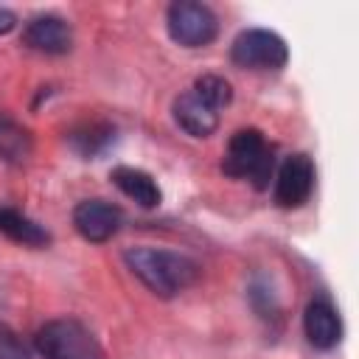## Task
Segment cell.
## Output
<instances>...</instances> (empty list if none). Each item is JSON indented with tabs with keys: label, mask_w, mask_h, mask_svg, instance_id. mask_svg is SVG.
I'll return each mask as SVG.
<instances>
[{
	"label": "cell",
	"mask_w": 359,
	"mask_h": 359,
	"mask_svg": "<svg viewBox=\"0 0 359 359\" xmlns=\"http://www.w3.org/2000/svg\"><path fill=\"white\" fill-rule=\"evenodd\" d=\"M129 272L157 297H174L199 278V266L174 250L157 247H129L123 252Z\"/></svg>",
	"instance_id": "6da1fadb"
},
{
	"label": "cell",
	"mask_w": 359,
	"mask_h": 359,
	"mask_svg": "<svg viewBox=\"0 0 359 359\" xmlns=\"http://www.w3.org/2000/svg\"><path fill=\"white\" fill-rule=\"evenodd\" d=\"M36 351L45 359H104L98 339L73 317L45 323L36 331Z\"/></svg>",
	"instance_id": "7a4b0ae2"
},
{
	"label": "cell",
	"mask_w": 359,
	"mask_h": 359,
	"mask_svg": "<svg viewBox=\"0 0 359 359\" xmlns=\"http://www.w3.org/2000/svg\"><path fill=\"white\" fill-rule=\"evenodd\" d=\"M222 171L227 177H250L258 188L266 185L269 174H272V149L266 146L264 135L258 129H238L230 143H227V151H224V160H222Z\"/></svg>",
	"instance_id": "3957f363"
},
{
	"label": "cell",
	"mask_w": 359,
	"mask_h": 359,
	"mask_svg": "<svg viewBox=\"0 0 359 359\" xmlns=\"http://www.w3.org/2000/svg\"><path fill=\"white\" fill-rule=\"evenodd\" d=\"M168 36L182 48H205L219 34V20L205 3L194 0H177L168 6L165 14Z\"/></svg>",
	"instance_id": "277c9868"
},
{
	"label": "cell",
	"mask_w": 359,
	"mask_h": 359,
	"mask_svg": "<svg viewBox=\"0 0 359 359\" xmlns=\"http://www.w3.org/2000/svg\"><path fill=\"white\" fill-rule=\"evenodd\" d=\"M230 59L244 70H280L289 62V48L275 31L247 28L233 39Z\"/></svg>",
	"instance_id": "5b68a950"
},
{
	"label": "cell",
	"mask_w": 359,
	"mask_h": 359,
	"mask_svg": "<svg viewBox=\"0 0 359 359\" xmlns=\"http://www.w3.org/2000/svg\"><path fill=\"white\" fill-rule=\"evenodd\" d=\"M311 188H314V163L306 154L286 157L275 177V202L280 208H300L309 202Z\"/></svg>",
	"instance_id": "8992f818"
},
{
	"label": "cell",
	"mask_w": 359,
	"mask_h": 359,
	"mask_svg": "<svg viewBox=\"0 0 359 359\" xmlns=\"http://www.w3.org/2000/svg\"><path fill=\"white\" fill-rule=\"evenodd\" d=\"M73 224L81 238L93 244L109 241L121 227V210L107 199H84L73 210Z\"/></svg>",
	"instance_id": "52a82bcc"
},
{
	"label": "cell",
	"mask_w": 359,
	"mask_h": 359,
	"mask_svg": "<svg viewBox=\"0 0 359 359\" xmlns=\"http://www.w3.org/2000/svg\"><path fill=\"white\" fill-rule=\"evenodd\" d=\"M22 45H28L36 53L59 56V53H67L73 48V31L62 17L39 14V17L28 20V25L22 31Z\"/></svg>",
	"instance_id": "ba28073f"
},
{
	"label": "cell",
	"mask_w": 359,
	"mask_h": 359,
	"mask_svg": "<svg viewBox=\"0 0 359 359\" xmlns=\"http://www.w3.org/2000/svg\"><path fill=\"white\" fill-rule=\"evenodd\" d=\"M303 334L317 351H331L342 339V323L331 300L314 297L303 311Z\"/></svg>",
	"instance_id": "9c48e42d"
},
{
	"label": "cell",
	"mask_w": 359,
	"mask_h": 359,
	"mask_svg": "<svg viewBox=\"0 0 359 359\" xmlns=\"http://www.w3.org/2000/svg\"><path fill=\"white\" fill-rule=\"evenodd\" d=\"M174 121L191 137H208L219 126V112L210 104H205L194 90H188V93L177 95V101H174Z\"/></svg>",
	"instance_id": "30bf717a"
},
{
	"label": "cell",
	"mask_w": 359,
	"mask_h": 359,
	"mask_svg": "<svg viewBox=\"0 0 359 359\" xmlns=\"http://www.w3.org/2000/svg\"><path fill=\"white\" fill-rule=\"evenodd\" d=\"M109 180L115 182V188L121 194H126L132 202H137L140 208H157L163 194H160V185L154 182V177L143 168H132V165H118L112 168Z\"/></svg>",
	"instance_id": "8fae6325"
},
{
	"label": "cell",
	"mask_w": 359,
	"mask_h": 359,
	"mask_svg": "<svg viewBox=\"0 0 359 359\" xmlns=\"http://www.w3.org/2000/svg\"><path fill=\"white\" fill-rule=\"evenodd\" d=\"M67 143L76 154L81 157H98L104 154L112 143H115V126L107 123V121H87L81 126H76L70 135H67Z\"/></svg>",
	"instance_id": "7c38bea8"
},
{
	"label": "cell",
	"mask_w": 359,
	"mask_h": 359,
	"mask_svg": "<svg viewBox=\"0 0 359 359\" xmlns=\"http://www.w3.org/2000/svg\"><path fill=\"white\" fill-rule=\"evenodd\" d=\"M0 233L22 247H48L50 233L14 208H0Z\"/></svg>",
	"instance_id": "4fadbf2b"
},
{
	"label": "cell",
	"mask_w": 359,
	"mask_h": 359,
	"mask_svg": "<svg viewBox=\"0 0 359 359\" xmlns=\"http://www.w3.org/2000/svg\"><path fill=\"white\" fill-rule=\"evenodd\" d=\"M31 151H34L31 132L20 121H14L8 112L0 109V160L20 165L31 157Z\"/></svg>",
	"instance_id": "5bb4252c"
},
{
	"label": "cell",
	"mask_w": 359,
	"mask_h": 359,
	"mask_svg": "<svg viewBox=\"0 0 359 359\" xmlns=\"http://www.w3.org/2000/svg\"><path fill=\"white\" fill-rule=\"evenodd\" d=\"M194 93H196V95H199L205 104H210L216 112L233 101V90H230V81H224L222 76H213V73H205V76H199V79L194 81Z\"/></svg>",
	"instance_id": "9a60e30c"
},
{
	"label": "cell",
	"mask_w": 359,
	"mask_h": 359,
	"mask_svg": "<svg viewBox=\"0 0 359 359\" xmlns=\"http://www.w3.org/2000/svg\"><path fill=\"white\" fill-rule=\"evenodd\" d=\"M0 359H31V351L22 342V337L3 323H0Z\"/></svg>",
	"instance_id": "2e32d148"
},
{
	"label": "cell",
	"mask_w": 359,
	"mask_h": 359,
	"mask_svg": "<svg viewBox=\"0 0 359 359\" xmlns=\"http://www.w3.org/2000/svg\"><path fill=\"white\" fill-rule=\"evenodd\" d=\"M11 28H14V14L6 11V8H0V34H6Z\"/></svg>",
	"instance_id": "e0dca14e"
}]
</instances>
